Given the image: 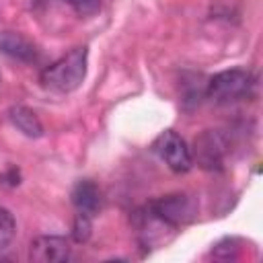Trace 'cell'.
<instances>
[{
    "mask_svg": "<svg viewBox=\"0 0 263 263\" xmlns=\"http://www.w3.org/2000/svg\"><path fill=\"white\" fill-rule=\"evenodd\" d=\"M146 210L152 212L162 222L171 224L173 228L189 224L197 216V203L187 193H171V195L156 197L146 205Z\"/></svg>",
    "mask_w": 263,
    "mask_h": 263,
    "instance_id": "3",
    "label": "cell"
},
{
    "mask_svg": "<svg viewBox=\"0 0 263 263\" xmlns=\"http://www.w3.org/2000/svg\"><path fill=\"white\" fill-rule=\"evenodd\" d=\"M72 203L76 208V212L86 214V216H97L101 210V189L97 187V183H92L90 179H82L74 185L72 189Z\"/></svg>",
    "mask_w": 263,
    "mask_h": 263,
    "instance_id": "8",
    "label": "cell"
},
{
    "mask_svg": "<svg viewBox=\"0 0 263 263\" xmlns=\"http://www.w3.org/2000/svg\"><path fill=\"white\" fill-rule=\"evenodd\" d=\"M70 240L55 234L37 236L29 245V259L35 263H62L70 259Z\"/></svg>",
    "mask_w": 263,
    "mask_h": 263,
    "instance_id": "5",
    "label": "cell"
},
{
    "mask_svg": "<svg viewBox=\"0 0 263 263\" xmlns=\"http://www.w3.org/2000/svg\"><path fill=\"white\" fill-rule=\"evenodd\" d=\"M86 64H88V49L84 45L74 47L66 55H62L60 60L43 68L39 80L47 90L72 92L82 84L86 76Z\"/></svg>",
    "mask_w": 263,
    "mask_h": 263,
    "instance_id": "1",
    "label": "cell"
},
{
    "mask_svg": "<svg viewBox=\"0 0 263 263\" xmlns=\"http://www.w3.org/2000/svg\"><path fill=\"white\" fill-rule=\"evenodd\" d=\"M16 236V220L10 210L0 208V253L6 251Z\"/></svg>",
    "mask_w": 263,
    "mask_h": 263,
    "instance_id": "10",
    "label": "cell"
},
{
    "mask_svg": "<svg viewBox=\"0 0 263 263\" xmlns=\"http://www.w3.org/2000/svg\"><path fill=\"white\" fill-rule=\"evenodd\" d=\"M8 117H10L12 125H14L18 132H23L27 138H39V136L43 134V125H41L37 113H35L33 109L25 107V105L12 107V109L8 111Z\"/></svg>",
    "mask_w": 263,
    "mask_h": 263,
    "instance_id": "9",
    "label": "cell"
},
{
    "mask_svg": "<svg viewBox=\"0 0 263 263\" xmlns=\"http://www.w3.org/2000/svg\"><path fill=\"white\" fill-rule=\"evenodd\" d=\"M0 183H4V185H18V171L10 168L8 173L0 175Z\"/></svg>",
    "mask_w": 263,
    "mask_h": 263,
    "instance_id": "14",
    "label": "cell"
},
{
    "mask_svg": "<svg viewBox=\"0 0 263 263\" xmlns=\"http://www.w3.org/2000/svg\"><path fill=\"white\" fill-rule=\"evenodd\" d=\"M78 14H92L99 10L101 0H66Z\"/></svg>",
    "mask_w": 263,
    "mask_h": 263,
    "instance_id": "13",
    "label": "cell"
},
{
    "mask_svg": "<svg viewBox=\"0 0 263 263\" xmlns=\"http://www.w3.org/2000/svg\"><path fill=\"white\" fill-rule=\"evenodd\" d=\"M0 53L8 55L12 60H18V62H27V64L39 60L37 45L16 31H2L0 33Z\"/></svg>",
    "mask_w": 263,
    "mask_h": 263,
    "instance_id": "7",
    "label": "cell"
},
{
    "mask_svg": "<svg viewBox=\"0 0 263 263\" xmlns=\"http://www.w3.org/2000/svg\"><path fill=\"white\" fill-rule=\"evenodd\" d=\"M238 245H240L238 238H222V240L212 249V255L218 257V259H236V255H238Z\"/></svg>",
    "mask_w": 263,
    "mask_h": 263,
    "instance_id": "12",
    "label": "cell"
},
{
    "mask_svg": "<svg viewBox=\"0 0 263 263\" xmlns=\"http://www.w3.org/2000/svg\"><path fill=\"white\" fill-rule=\"evenodd\" d=\"M224 148H226V142L218 132H205L199 138H195L191 158H195L203 168H210V171L222 168V160L226 152Z\"/></svg>",
    "mask_w": 263,
    "mask_h": 263,
    "instance_id": "6",
    "label": "cell"
},
{
    "mask_svg": "<svg viewBox=\"0 0 263 263\" xmlns=\"http://www.w3.org/2000/svg\"><path fill=\"white\" fill-rule=\"evenodd\" d=\"M154 152L166 162V166L173 171V173H187L193 164V158H191V150L187 148L185 140L173 132V129H166L162 132L154 144H152Z\"/></svg>",
    "mask_w": 263,
    "mask_h": 263,
    "instance_id": "4",
    "label": "cell"
},
{
    "mask_svg": "<svg viewBox=\"0 0 263 263\" xmlns=\"http://www.w3.org/2000/svg\"><path fill=\"white\" fill-rule=\"evenodd\" d=\"M253 86H255V78L249 70L230 68V70L214 74L208 80L205 95L218 105H228V103L247 99L253 92Z\"/></svg>",
    "mask_w": 263,
    "mask_h": 263,
    "instance_id": "2",
    "label": "cell"
},
{
    "mask_svg": "<svg viewBox=\"0 0 263 263\" xmlns=\"http://www.w3.org/2000/svg\"><path fill=\"white\" fill-rule=\"evenodd\" d=\"M90 228H92L90 216L78 212V214L74 216V226H72V236H74V240H76V242H86L88 236H90Z\"/></svg>",
    "mask_w": 263,
    "mask_h": 263,
    "instance_id": "11",
    "label": "cell"
}]
</instances>
